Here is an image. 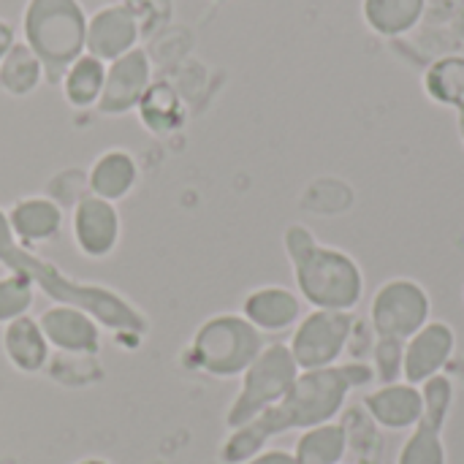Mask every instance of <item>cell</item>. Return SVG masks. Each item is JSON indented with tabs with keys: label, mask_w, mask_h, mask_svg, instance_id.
I'll return each mask as SVG.
<instances>
[{
	"label": "cell",
	"mask_w": 464,
	"mask_h": 464,
	"mask_svg": "<svg viewBox=\"0 0 464 464\" xmlns=\"http://www.w3.org/2000/svg\"><path fill=\"white\" fill-rule=\"evenodd\" d=\"M3 351L5 359L19 370V372H41L44 364L49 362V343L41 332L38 318L22 315L3 329Z\"/></svg>",
	"instance_id": "18"
},
{
	"label": "cell",
	"mask_w": 464,
	"mask_h": 464,
	"mask_svg": "<svg viewBox=\"0 0 464 464\" xmlns=\"http://www.w3.org/2000/svg\"><path fill=\"white\" fill-rule=\"evenodd\" d=\"M22 35L41 60L46 84H60L71 63L84 54L87 14L79 0H27Z\"/></svg>",
	"instance_id": "4"
},
{
	"label": "cell",
	"mask_w": 464,
	"mask_h": 464,
	"mask_svg": "<svg viewBox=\"0 0 464 464\" xmlns=\"http://www.w3.org/2000/svg\"><path fill=\"white\" fill-rule=\"evenodd\" d=\"M38 324L49 348H57L63 353L92 356L101 348V324L79 307L54 304L41 313Z\"/></svg>",
	"instance_id": "13"
},
{
	"label": "cell",
	"mask_w": 464,
	"mask_h": 464,
	"mask_svg": "<svg viewBox=\"0 0 464 464\" xmlns=\"http://www.w3.org/2000/svg\"><path fill=\"white\" fill-rule=\"evenodd\" d=\"M139 35H141L139 11L133 5H125V3H111V5L98 8L87 19L84 52L109 65L111 60L136 49Z\"/></svg>",
	"instance_id": "11"
},
{
	"label": "cell",
	"mask_w": 464,
	"mask_h": 464,
	"mask_svg": "<svg viewBox=\"0 0 464 464\" xmlns=\"http://www.w3.org/2000/svg\"><path fill=\"white\" fill-rule=\"evenodd\" d=\"M33 299H35V285L27 275L8 272L5 277H0V326L27 315Z\"/></svg>",
	"instance_id": "26"
},
{
	"label": "cell",
	"mask_w": 464,
	"mask_h": 464,
	"mask_svg": "<svg viewBox=\"0 0 464 464\" xmlns=\"http://www.w3.org/2000/svg\"><path fill=\"white\" fill-rule=\"evenodd\" d=\"M299 372L302 370L296 367L291 348L285 343L266 345L261 351V356L242 375L239 394L234 397V402L226 413L228 430L234 432V430L250 424L253 419H258L272 405H277L288 394V389L296 383Z\"/></svg>",
	"instance_id": "6"
},
{
	"label": "cell",
	"mask_w": 464,
	"mask_h": 464,
	"mask_svg": "<svg viewBox=\"0 0 464 464\" xmlns=\"http://www.w3.org/2000/svg\"><path fill=\"white\" fill-rule=\"evenodd\" d=\"M348 435V449H353L359 464H381L383 459V440L378 435V424L367 416L364 408L345 411L343 421Z\"/></svg>",
	"instance_id": "25"
},
{
	"label": "cell",
	"mask_w": 464,
	"mask_h": 464,
	"mask_svg": "<svg viewBox=\"0 0 464 464\" xmlns=\"http://www.w3.org/2000/svg\"><path fill=\"white\" fill-rule=\"evenodd\" d=\"M152 84V65L141 46L130 49L128 54L111 60L106 65V82L103 92L98 98V111L106 117L128 114L139 106L141 95Z\"/></svg>",
	"instance_id": "9"
},
{
	"label": "cell",
	"mask_w": 464,
	"mask_h": 464,
	"mask_svg": "<svg viewBox=\"0 0 464 464\" xmlns=\"http://www.w3.org/2000/svg\"><path fill=\"white\" fill-rule=\"evenodd\" d=\"M139 182V166L136 158L128 150H106L95 158L87 174L90 193L103 201H120L125 198Z\"/></svg>",
	"instance_id": "17"
},
{
	"label": "cell",
	"mask_w": 464,
	"mask_h": 464,
	"mask_svg": "<svg viewBox=\"0 0 464 464\" xmlns=\"http://www.w3.org/2000/svg\"><path fill=\"white\" fill-rule=\"evenodd\" d=\"M421 389V397H424V421L435 424V427H446L449 416H451V408H454V397H457V389H454V381L449 375H435L430 378L427 383L419 386Z\"/></svg>",
	"instance_id": "27"
},
{
	"label": "cell",
	"mask_w": 464,
	"mask_h": 464,
	"mask_svg": "<svg viewBox=\"0 0 464 464\" xmlns=\"http://www.w3.org/2000/svg\"><path fill=\"white\" fill-rule=\"evenodd\" d=\"M136 109L141 125L155 136H169L185 122V103L169 82H152Z\"/></svg>",
	"instance_id": "21"
},
{
	"label": "cell",
	"mask_w": 464,
	"mask_h": 464,
	"mask_svg": "<svg viewBox=\"0 0 464 464\" xmlns=\"http://www.w3.org/2000/svg\"><path fill=\"white\" fill-rule=\"evenodd\" d=\"M245 464H296L291 451L283 449H269V451H258L256 457H250Z\"/></svg>",
	"instance_id": "29"
},
{
	"label": "cell",
	"mask_w": 464,
	"mask_h": 464,
	"mask_svg": "<svg viewBox=\"0 0 464 464\" xmlns=\"http://www.w3.org/2000/svg\"><path fill=\"white\" fill-rule=\"evenodd\" d=\"M8 226H11V234L14 239L22 245V247H35V245H44V242H52L60 228H63V207L46 196H27V198H19L8 212Z\"/></svg>",
	"instance_id": "16"
},
{
	"label": "cell",
	"mask_w": 464,
	"mask_h": 464,
	"mask_svg": "<svg viewBox=\"0 0 464 464\" xmlns=\"http://www.w3.org/2000/svg\"><path fill=\"white\" fill-rule=\"evenodd\" d=\"M362 408L378 424V430L411 432L424 416V397H421L419 386L400 381V383L372 389L362 400Z\"/></svg>",
	"instance_id": "14"
},
{
	"label": "cell",
	"mask_w": 464,
	"mask_h": 464,
	"mask_svg": "<svg viewBox=\"0 0 464 464\" xmlns=\"http://www.w3.org/2000/svg\"><path fill=\"white\" fill-rule=\"evenodd\" d=\"M103 82H106V63L84 52L79 60L71 63L60 84H63L65 101L73 109H90V106H98Z\"/></svg>",
	"instance_id": "23"
},
{
	"label": "cell",
	"mask_w": 464,
	"mask_h": 464,
	"mask_svg": "<svg viewBox=\"0 0 464 464\" xmlns=\"http://www.w3.org/2000/svg\"><path fill=\"white\" fill-rule=\"evenodd\" d=\"M117 3H125V5H133V8L139 11V5H141L144 0H117Z\"/></svg>",
	"instance_id": "32"
},
{
	"label": "cell",
	"mask_w": 464,
	"mask_h": 464,
	"mask_svg": "<svg viewBox=\"0 0 464 464\" xmlns=\"http://www.w3.org/2000/svg\"><path fill=\"white\" fill-rule=\"evenodd\" d=\"M370 383H375V370L367 362H348L326 370L299 372L296 383L277 405L228 435L220 449V459L223 464H245L250 457L264 451L272 438H280L291 430L304 432L334 421L345 411L351 392L367 389Z\"/></svg>",
	"instance_id": "1"
},
{
	"label": "cell",
	"mask_w": 464,
	"mask_h": 464,
	"mask_svg": "<svg viewBox=\"0 0 464 464\" xmlns=\"http://www.w3.org/2000/svg\"><path fill=\"white\" fill-rule=\"evenodd\" d=\"M451 24H454V33H457V35L464 41V3L457 8V14H454Z\"/></svg>",
	"instance_id": "31"
},
{
	"label": "cell",
	"mask_w": 464,
	"mask_h": 464,
	"mask_svg": "<svg viewBox=\"0 0 464 464\" xmlns=\"http://www.w3.org/2000/svg\"><path fill=\"white\" fill-rule=\"evenodd\" d=\"M264 348V334L245 315L218 313L193 334L190 356L193 364L212 378H239Z\"/></svg>",
	"instance_id": "5"
},
{
	"label": "cell",
	"mask_w": 464,
	"mask_h": 464,
	"mask_svg": "<svg viewBox=\"0 0 464 464\" xmlns=\"http://www.w3.org/2000/svg\"><path fill=\"white\" fill-rule=\"evenodd\" d=\"M16 44V38H14V27L8 24V22H3L0 19V60L8 54V49Z\"/></svg>",
	"instance_id": "30"
},
{
	"label": "cell",
	"mask_w": 464,
	"mask_h": 464,
	"mask_svg": "<svg viewBox=\"0 0 464 464\" xmlns=\"http://www.w3.org/2000/svg\"><path fill=\"white\" fill-rule=\"evenodd\" d=\"M71 231L84 258H109L120 245V212L111 201H103L92 193L82 196L71 215Z\"/></svg>",
	"instance_id": "10"
},
{
	"label": "cell",
	"mask_w": 464,
	"mask_h": 464,
	"mask_svg": "<svg viewBox=\"0 0 464 464\" xmlns=\"http://www.w3.org/2000/svg\"><path fill=\"white\" fill-rule=\"evenodd\" d=\"M421 84L435 103L457 111V125L464 144V54H443L432 60L424 71Z\"/></svg>",
	"instance_id": "19"
},
{
	"label": "cell",
	"mask_w": 464,
	"mask_h": 464,
	"mask_svg": "<svg viewBox=\"0 0 464 464\" xmlns=\"http://www.w3.org/2000/svg\"><path fill=\"white\" fill-rule=\"evenodd\" d=\"M283 247L294 269L296 294L304 304L337 313L356 310L364 296V272L351 253L321 245L304 223H291L285 228Z\"/></svg>",
	"instance_id": "3"
},
{
	"label": "cell",
	"mask_w": 464,
	"mask_h": 464,
	"mask_svg": "<svg viewBox=\"0 0 464 464\" xmlns=\"http://www.w3.org/2000/svg\"><path fill=\"white\" fill-rule=\"evenodd\" d=\"M0 264L8 272L27 275L35 288H41L54 304H68L90 313L101 326L111 329L114 334H130L139 337L147 332V315L122 294H117L109 285L101 283H79L68 277L54 264L38 258L27 247H22L8 226L5 212L0 209Z\"/></svg>",
	"instance_id": "2"
},
{
	"label": "cell",
	"mask_w": 464,
	"mask_h": 464,
	"mask_svg": "<svg viewBox=\"0 0 464 464\" xmlns=\"http://www.w3.org/2000/svg\"><path fill=\"white\" fill-rule=\"evenodd\" d=\"M76 464H109V462H103V459H95V457H90V459H82V462H76Z\"/></svg>",
	"instance_id": "33"
},
{
	"label": "cell",
	"mask_w": 464,
	"mask_h": 464,
	"mask_svg": "<svg viewBox=\"0 0 464 464\" xmlns=\"http://www.w3.org/2000/svg\"><path fill=\"white\" fill-rule=\"evenodd\" d=\"M457 353V332L446 321H430L405 343L402 381L421 386L440 375Z\"/></svg>",
	"instance_id": "12"
},
{
	"label": "cell",
	"mask_w": 464,
	"mask_h": 464,
	"mask_svg": "<svg viewBox=\"0 0 464 464\" xmlns=\"http://www.w3.org/2000/svg\"><path fill=\"white\" fill-rule=\"evenodd\" d=\"M367 321L375 337L408 343L432 321V296L413 277H392L375 291Z\"/></svg>",
	"instance_id": "7"
},
{
	"label": "cell",
	"mask_w": 464,
	"mask_h": 464,
	"mask_svg": "<svg viewBox=\"0 0 464 464\" xmlns=\"http://www.w3.org/2000/svg\"><path fill=\"white\" fill-rule=\"evenodd\" d=\"M367 27L383 38H400L427 16V0H362Z\"/></svg>",
	"instance_id": "20"
},
{
	"label": "cell",
	"mask_w": 464,
	"mask_h": 464,
	"mask_svg": "<svg viewBox=\"0 0 464 464\" xmlns=\"http://www.w3.org/2000/svg\"><path fill=\"white\" fill-rule=\"evenodd\" d=\"M462 299H464V288H462Z\"/></svg>",
	"instance_id": "34"
},
{
	"label": "cell",
	"mask_w": 464,
	"mask_h": 464,
	"mask_svg": "<svg viewBox=\"0 0 464 464\" xmlns=\"http://www.w3.org/2000/svg\"><path fill=\"white\" fill-rule=\"evenodd\" d=\"M242 315L261 334H280L304 318V302L285 285H261L242 299Z\"/></svg>",
	"instance_id": "15"
},
{
	"label": "cell",
	"mask_w": 464,
	"mask_h": 464,
	"mask_svg": "<svg viewBox=\"0 0 464 464\" xmlns=\"http://www.w3.org/2000/svg\"><path fill=\"white\" fill-rule=\"evenodd\" d=\"M402 362H405V343L392 337H378L372 348V370L381 386L402 381Z\"/></svg>",
	"instance_id": "28"
},
{
	"label": "cell",
	"mask_w": 464,
	"mask_h": 464,
	"mask_svg": "<svg viewBox=\"0 0 464 464\" xmlns=\"http://www.w3.org/2000/svg\"><path fill=\"white\" fill-rule=\"evenodd\" d=\"M353 321H356L353 313H337V310L307 313L294 326V337L288 343L296 367L302 372L334 367L340 356L348 351Z\"/></svg>",
	"instance_id": "8"
},
{
	"label": "cell",
	"mask_w": 464,
	"mask_h": 464,
	"mask_svg": "<svg viewBox=\"0 0 464 464\" xmlns=\"http://www.w3.org/2000/svg\"><path fill=\"white\" fill-rule=\"evenodd\" d=\"M41 79L44 65L27 44H14L8 54L0 60V87L14 98L30 95L41 84Z\"/></svg>",
	"instance_id": "24"
},
{
	"label": "cell",
	"mask_w": 464,
	"mask_h": 464,
	"mask_svg": "<svg viewBox=\"0 0 464 464\" xmlns=\"http://www.w3.org/2000/svg\"><path fill=\"white\" fill-rule=\"evenodd\" d=\"M345 454H348V435L345 427L337 421L304 430L294 449L296 464H343Z\"/></svg>",
	"instance_id": "22"
}]
</instances>
